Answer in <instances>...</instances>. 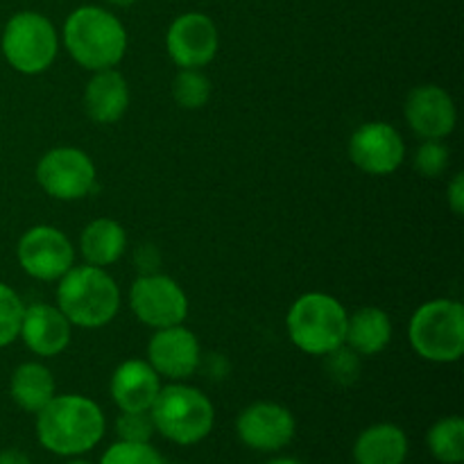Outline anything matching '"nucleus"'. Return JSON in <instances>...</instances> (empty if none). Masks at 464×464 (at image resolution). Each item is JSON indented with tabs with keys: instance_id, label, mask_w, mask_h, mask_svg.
Masks as SVG:
<instances>
[{
	"instance_id": "f257e3e1",
	"label": "nucleus",
	"mask_w": 464,
	"mask_h": 464,
	"mask_svg": "<svg viewBox=\"0 0 464 464\" xmlns=\"http://www.w3.org/2000/svg\"><path fill=\"white\" fill-rule=\"evenodd\" d=\"M104 415L98 403L82 394H54L36 412V438L41 447L57 456L89 453L104 438Z\"/></svg>"
},
{
	"instance_id": "f03ea898",
	"label": "nucleus",
	"mask_w": 464,
	"mask_h": 464,
	"mask_svg": "<svg viewBox=\"0 0 464 464\" xmlns=\"http://www.w3.org/2000/svg\"><path fill=\"white\" fill-rule=\"evenodd\" d=\"M63 44L82 68L95 72L113 68L125 57L127 32L111 12L86 5L63 23Z\"/></svg>"
},
{
	"instance_id": "7ed1b4c3",
	"label": "nucleus",
	"mask_w": 464,
	"mask_h": 464,
	"mask_svg": "<svg viewBox=\"0 0 464 464\" xmlns=\"http://www.w3.org/2000/svg\"><path fill=\"white\" fill-rule=\"evenodd\" d=\"M57 308L72 326L100 329L107 326L121 308V290L116 281L95 266H72L59 279Z\"/></svg>"
},
{
	"instance_id": "20e7f679",
	"label": "nucleus",
	"mask_w": 464,
	"mask_h": 464,
	"mask_svg": "<svg viewBox=\"0 0 464 464\" xmlns=\"http://www.w3.org/2000/svg\"><path fill=\"white\" fill-rule=\"evenodd\" d=\"M150 415H152L154 430L181 447L202 442L216 424L211 399L202 390L181 383L159 390Z\"/></svg>"
},
{
	"instance_id": "39448f33",
	"label": "nucleus",
	"mask_w": 464,
	"mask_h": 464,
	"mask_svg": "<svg viewBox=\"0 0 464 464\" xmlns=\"http://www.w3.org/2000/svg\"><path fill=\"white\" fill-rule=\"evenodd\" d=\"M347 317V311L335 297L306 293L290 306L285 326L295 347L311 356H326L344 344Z\"/></svg>"
},
{
	"instance_id": "423d86ee",
	"label": "nucleus",
	"mask_w": 464,
	"mask_h": 464,
	"mask_svg": "<svg viewBox=\"0 0 464 464\" xmlns=\"http://www.w3.org/2000/svg\"><path fill=\"white\" fill-rule=\"evenodd\" d=\"M411 344L424 361L456 362L464 353V308L456 299L421 304L408 326Z\"/></svg>"
},
{
	"instance_id": "0eeeda50",
	"label": "nucleus",
	"mask_w": 464,
	"mask_h": 464,
	"mask_svg": "<svg viewBox=\"0 0 464 464\" xmlns=\"http://www.w3.org/2000/svg\"><path fill=\"white\" fill-rule=\"evenodd\" d=\"M0 45L14 71L23 75H39L53 66L59 41L48 18L36 12H18L5 25Z\"/></svg>"
},
{
	"instance_id": "6e6552de",
	"label": "nucleus",
	"mask_w": 464,
	"mask_h": 464,
	"mask_svg": "<svg viewBox=\"0 0 464 464\" xmlns=\"http://www.w3.org/2000/svg\"><path fill=\"white\" fill-rule=\"evenodd\" d=\"M130 306L134 315L154 331L184 324L188 317V297L181 285L159 272L140 275L131 284Z\"/></svg>"
},
{
	"instance_id": "1a4fd4ad",
	"label": "nucleus",
	"mask_w": 464,
	"mask_h": 464,
	"mask_svg": "<svg viewBox=\"0 0 464 464\" xmlns=\"http://www.w3.org/2000/svg\"><path fill=\"white\" fill-rule=\"evenodd\" d=\"M36 181L54 199L75 202L95 190V166L77 148H54L36 163Z\"/></svg>"
},
{
	"instance_id": "9d476101",
	"label": "nucleus",
	"mask_w": 464,
	"mask_h": 464,
	"mask_svg": "<svg viewBox=\"0 0 464 464\" xmlns=\"http://www.w3.org/2000/svg\"><path fill=\"white\" fill-rule=\"evenodd\" d=\"M23 272L39 281H59L75 266V249L57 227L36 225L21 236L16 247Z\"/></svg>"
},
{
	"instance_id": "9b49d317",
	"label": "nucleus",
	"mask_w": 464,
	"mask_h": 464,
	"mask_svg": "<svg viewBox=\"0 0 464 464\" xmlns=\"http://www.w3.org/2000/svg\"><path fill=\"white\" fill-rule=\"evenodd\" d=\"M349 159L367 175H392L406 159V143L388 122H365L349 139Z\"/></svg>"
},
{
	"instance_id": "f8f14e48",
	"label": "nucleus",
	"mask_w": 464,
	"mask_h": 464,
	"mask_svg": "<svg viewBox=\"0 0 464 464\" xmlns=\"http://www.w3.org/2000/svg\"><path fill=\"white\" fill-rule=\"evenodd\" d=\"M297 430L293 412L272 401H258L245 408L236 420V433L245 447L272 453L288 447Z\"/></svg>"
},
{
	"instance_id": "ddd939ff",
	"label": "nucleus",
	"mask_w": 464,
	"mask_h": 464,
	"mask_svg": "<svg viewBox=\"0 0 464 464\" xmlns=\"http://www.w3.org/2000/svg\"><path fill=\"white\" fill-rule=\"evenodd\" d=\"M218 45H220L218 27L207 14H181L168 27L166 50L179 68L207 66L218 54Z\"/></svg>"
},
{
	"instance_id": "4468645a",
	"label": "nucleus",
	"mask_w": 464,
	"mask_h": 464,
	"mask_svg": "<svg viewBox=\"0 0 464 464\" xmlns=\"http://www.w3.org/2000/svg\"><path fill=\"white\" fill-rule=\"evenodd\" d=\"M148 362L159 376L170 381L188 379L202 365L198 335L181 324L159 329L148 344Z\"/></svg>"
},
{
	"instance_id": "2eb2a0df",
	"label": "nucleus",
	"mask_w": 464,
	"mask_h": 464,
	"mask_svg": "<svg viewBox=\"0 0 464 464\" xmlns=\"http://www.w3.org/2000/svg\"><path fill=\"white\" fill-rule=\"evenodd\" d=\"M403 113L412 131L424 140H442L456 130V104L451 95L438 84L415 86L408 93Z\"/></svg>"
},
{
	"instance_id": "dca6fc26",
	"label": "nucleus",
	"mask_w": 464,
	"mask_h": 464,
	"mask_svg": "<svg viewBox=\"0 0 464 464\" xmlns=\"http://www.w3.org/2000/svg\"><path fill=\"white\" fill-rule=\"evenodd\" d=\"M72 324L68 317L50 304H32L23 311L21 334L25 347L41 358L59 356L71 343Z\"/></svg>"
},
{
	"instance_id": "f3484780",
	"label": "nucleus",
	"mask_w": 464,
	"mask_h": 464,
	"mask_svg": "<svg viewBox=\"0 0 464 464\" xmlns=\"http://www.w3.org/2000/svg\"><path fill=\"white\" fill-rule=\"evenodd\" d=\"M159 390H161L159 374L148 361L139 358L121 362L111 376V399L125 412L150 411Z\"/></svg>"
},
{
	"instance_id": "a211bd4d",
	"label": "nucleus",
	"mask_w": 464,
	"mask_h": 464,
	"mask_svg": "<svg viewBox=\"0 0 464 464\" xmlns=\"http://www.w3.org/2000/svg\"><path fill=\"white\" fill-rule=\"evenodd\" d=\"M130 107V86L113 68L95 71L84 89V109L89 118L100 125H113L125 116Z\"/></svg>"
},
{
	"instance_id": "6ab92c4d",
	"label": "nucleus",
	"mask_w": 464,
	"mask_h": 464,
	"mask_svg": "<svg viewBox=\"0 0 464 464\" xmlns=\"http://www.w3.org/2000/svg\"><path fill=\"white\" fill-rule=\"evenodd\" d=\"M390 340H392V322L381 308L365 306L347 317L344 344L358 356H376L385 352Z\"/></svg>"
},
{
	"instance_id": "aec40b11",
	"label": "nucleus",
	"mask_w": 464,
	"mask_h": 464,
	"mask_svg": "<svg viewBox=\"0 0 464 464\" xmlns=\"http://www.w3.org/2000/svg\"><path fill=\"white\" fill-rule=\"evenodd\" d=\"M408 438L397 424H374L358 435L353 444L356 464H403Z\"/></svg>"
},
{
	"instance_id": "412c9836",
	"label": "nucleus",
	"mask_w": 464,
	"mask_h": 464,
	"mask_svg": "<svg viewBox=\"0 0 464 464\" xmlns=\"http://www.w3.org/2000/svg\"><path fill=\"white\" fill-rule=\"evenodd\" d=\"M127 249V234L121 222L111 218H98L89 222L80 236V252L89 266H113Z\"/></svg>"
},
{
	"instance_id": "4be33fe9",
	"label": "nucleus",
	"mask_w": 464,
	"mask_h": 464,
	"mask_svg": "<svg viewBox=\"0 0 464 464\" xmlns=\"http://www.w3.org/2000/svg\"><path fill=\"white\" fill-rule=\"evenodd\" d=\"M54 390L57 385L53 372L41 362H23L14 370L9 381V394L14 403L32 415H36L54 397Z\"/></svg>"
},
{
	"instance_id": "5701e85b",
	"label": "nucleus",
	"mask_w": 464,
	"mask_h": 464,
	"mask_svg": "<svg viewBox=\"0 0 464 464\" xmlns=\"http://www.w3.org/2000/svg\"><path fill=\"white\" fill-rule=\"evenodd\" d=\"M430 453L442 464H460L464 460V420L462 417H444L430 426L426 435Z\"/></svg>"
},
{
	"instance_id": "b1692460",
	"label": "nucleus",
	"mask_w": 464,
	"mask_h": 464,
	"mask_svg": "<svg viewBox=\"0 0 464 464\" xmlns=\"http://www.w3.org/2000/svg\"><path fill=\"white\" fill-rule=\"evenodd\" d=\"M172 98L184 109H202L211 98V82L199 68H181L172 80Z\"/></svg>"
},
{
	"instance_id": "393cba45",
	"label": "nucleus",
	"mask_w": 464,
	"mask_h": 464,
	"mask_svg": "<svg viewBox=\"0 0 464 464\" xmlns=\"http://www.w3.org/2000/svg\"><path fill=\"white\" fill-rule=\"evenodd\" d=\"M25 304L7 284L0 281V349L9 347L21 334V322Z\"/></svg>"
},
{
	"instance_id": "a878e982",
	"label": "nucleus",
	"mask_w": 464,
	"mask_h": 464,
	"mask_svg": "<svg viewBox=\"0 0 464 464\" xmlns=\"http://www.w3.org/2000/svg\"><path fill=\"white\" fill-rule=\"evenodd\" d=\"M100 464H163L161 453L150 442H116L104 451Z\"/></svg>"
},
{
	"instance_id": "bb28decb",
	"label": "nucleus",
	"mask_w": 464,
	"mask_h": 464,
	"mask_svg": "<svg viewBox=\"0 0 464 464\" xmlns=\"http://www.w3.org/2000/svg\"><path fill=\"white\" fill-rule=\"evenodd\" d=\"M358 353L352 352L347 344L334 349L331 353H326V372H329L331 379L340 385H349L358 379L361 374V361H358Z\"/></svg>"
},
{
	"instance_id": "cd10ccee",
	"label": "nucleus",
	"mask_w": 464,
	"mask_h": 464,
	"mask_svg": "<svg viewBox=\"0 0 464 464\" xmlns=\"http://www.w3.org/2000/svg\"><path fill=\"white\" fill-rule=\"evenodd\" d=\"M116 433L122 442H150L154 435V421L150 411L125 412L116 420Z\"/></svg>"
},
{
	"instance_id": "c85d7f7f",
	"label": "nucleus",
	"mask_w": 464,
	"mask_h": 464,
	"mask_svg": "<svg viewBox=\"0 0 464 464\" xmlns=\"http://www.w3.org/2000/svg\"><path fill=\"white\" fill-rule=\"evenodd\" d=\"M415 168L421 177L435 179L449 168V148L440 140H424L415 154Z\"/></svg>"
},
{
	"instance_id": "c756f323",
	"label": "nucleus",
	"mask_w": 464,
	"mask_h": 464,
	"mask_svg": "<svg viewBox=\"0 0 464 464\" xmlns=\"http://www.w3.org/2000/svg\"><path fill=\"white\" fill-rule=\"evenodd\" d=\"M449 207H451V211L456 213V216H462L464 213V175L462 172H458L456 177H453V181L449 184Z\"/></svg>"
},
{
	"instance_id": "7c9ffc66",
	"label": "nucleus",
	"mask_w": 464,
	"mask_h": 464,
	"mask_svg": "<svg viewBox=\"0 0 464 464\" xmlns=\"http://www.w3.org/2000/svg\"><path fill=\"white\" fill-rule=\"evenodd\" d=\"M0 464H32L30 458L18 449H5L0 451Z\"/></svg>"
},
{
	"instance_id": "2f4dec72",
	"label": "nucleus",
	"mask_w": 464,
	"mask_h": 464,
	"mask_svg": "<svg viewBox=\"0 0 464 464\" xmlns=\"http://www.w3.org/2000/svg\"><path fill=\"white\" fill-rule=\"evenodd\" d=\"M267 464H302V462L293 460V458H275V460H270Z\"/></svg>"
},
{
	"instance_id": "473e14b6",
	"label": "nucleus",
	"mask_w": 464,
	"mask_h": 464,
	"mask_svg": "<svg viewBox=\"0 0 464 464\" xmlns=\"http://www.w3.org/2000/svg\"><path fill=\"white\" fill-rule=\"evenodd\" d=\"M107 3L116 5V7H130V5H134V0H107Z\"/></svg>"
},
{
	"instance_id": "72a5a7b5",
	"label": "nucleus",
	"mask_w": 464,
	"mask_h": 464,
	"mask_svg": "<svg viewBox=\"0 0 464 464\" xmlns=\"http://www.w3.org/2000/svg\"><path fill=\"white\" fill-rule=\"evenodd\" d=\"M68 464H91V462H86V460H72V462H68Z\"/></svg>"
}]
</instances>
